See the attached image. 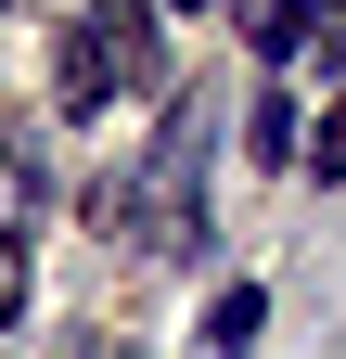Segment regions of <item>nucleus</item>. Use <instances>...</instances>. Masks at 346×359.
<instances>
[{"instance_id": "1", "label": "nucleus", "mask_w": 346, "mask_h": 359, "mask_svg": "<svg viewBox=\"0 0 346 359\" xmlns=\"http://www.w3.org/2000/svg\"><path fill=\"white\" fill-rule=\"evenodd\" d=\"M167 39H154V13L141 0H90L77 13V39H64V116H103V103H167Z\"/></svg>"}, {"instance_id": "2", "label": "nucleus", "mask_w": 346, "mask_h": 359, "mask_svg": "<svg viewBox=\"0 0 346 359\" xmlns=\"http://www.w3.org/2000/svg\"><path fill=\"white\" fill-rule=\"evenodd\" d=\"M231 13H244V52L256 65H295V39L321 26V0H231Z\"/></svg>"}, {"instance_id": "3", "label": "nucleus", "mask_w": 346, "mask_h": 359, "mask_svg": "<svg viewBox=\"0 0 346 359\" xmlns=\"http://www.w3.org/2000/svg\"><path fill=\"white\" fill-rule=\"evenodd\" d=\"M244 154L270 167V180L295 167V90H282V77H256V103H244Z\"/></svg>"}, {"instance_id": "4", "label": "nucleus", "mask_w": 346, "mask_h": 359, "mask_svg": "<svg viewBox=\"0 0 346 359\" xmlns=\"http://www.w3.org/2000/svg\"><path fill=\"white\" fill-rule=\"evenodd\" d=\"M256 321H270V295H256V283H219V295H205V346H219V359H244Z\"/></svg>"}, {"instance_id": "5", "label": "nucleus", "mask_w": 346, "mask_h": 359, "mask_svg": "<svg viewBox=\"0 0 346 359\" xmlns=\"http://www.w3.org/2000/svg\"><path fill=\"white\" fill-rule=\"evenodd\" d=\"M295 154H308V180H346V90L321 103V128H308V142H295Z\"/></svg>"}, {"instance_id": "6", "label": "nucleus", "mask_w": 346, "mask_h": 359, "mask_svg": "<svg viewBox=\"0 0 346 359\" xmlns=\"http://www.w3.org/2000/svg\"><path fill=\"white\" fill-rule=\"evenodd\" d=\"M26 295H39V283H26V231H0V334L26 321Z\"/></svg>"}, {"instance_id": "7", "label": "nucleus", "mask_w": 346, "mask_h": 359, "mask_svg": "<svg viewBox=\"0 0 346 359\" xmlns=\"http://www.w3.org/2000/svg\"><path fill=\"white\" fill-rule=\"evenodd\" d=\"M308 39H321V65L346 77V0H321V26H308Z\"/></svg>"}, {"instance_id": "8", "label": "nucleus", "mask_w": 346, "mask_h": 359, "mask_svg": "<svg viewBox=\"0 0 346 359\" xmlns=\"http://www.w3.org/2000/svg\"><path fill=\"white\" fill-rule=\"evenodd\" d=\"M167 13H205V0H167Z\"/></svg>"}]
</instances>
